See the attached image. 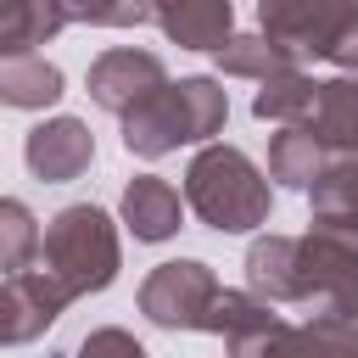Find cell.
<instances>
[{
  "instance_id": "cell-2",
  "label": "cell",
  "mask_w": 358,
  "mask_h": 358,
  "mask_svg": "<svg viewBox=\"0 0 358 358\" xmlns=\"http://www.w3.org/2000/svg\"><path fill=\"white\" fill-rule=\"evenodd\" d=\"M185 196H190V207H196L213 229H252V224H263V213H268V185H263L257 168H252L241 151H229V145H207V151L190 162Z\"/></svg>"
},
{
  "instance_id": "cell-5",
  "label": "cell",
  "mask_w": 358,
  "mask_h": 358,
  "mask_svg": "<svg viewBox=\"0 0 358 358\" xmlns=\"http://www.w3.org/2000/svg\"><path fill=\"white\" fill-rule=\"evenodd\" d=\"M145 313L157 324H207L213 302H218V285L201 263H162L151 280H145Z\"/></svg>"
},
{
  "instance_id": "cell-11",
  "label": "cell",
  "mask_w": 358,
  "mask_h": 358,
  "mask_svg": "<svg viewBox=\"0 0 358 358\" xmlns=\"http://www.w3.org/2000/svg\"><path fill=\"white\" fill-rule=\"evenodd\" d=\"M62 95V73L45 56H0V101L6 106H50Z\"/></svg>"
},
{
  "instance_id": "cell-1",
  "label": "cell",
  "mask_w": 358,
  "mask_h": 358,
  "mask_svg": "<svg viewBox=\"0 0 358 358\" xmlns=\"http://www.w3.org/2000/svg\"><path fill=\"white\" fill-rule=\"evenodd\" d=\"M224 90L213 78H179V84H162L145 106H134L123 117V140L129 151L140 157H162L173 151L179 140H207L218 123H224Z\"/></svg>"
},
{
  "instance_id": "cell-15",
  "label": "cell",
  "mask_w": 358,
  "mask_h": 358,
  "mask_svg": "<svg viewBox=\"0 0 358 358\" xmlns=\"http://www.w3.org/2000/svg\"><path fill=\"white\" fill-rule=\"evenodd\" d=\"M218 62L229 67V73H246V78H285V73H296V56L291 50H280L274 39H257V34H246V39H229L224 50H218Z\"/></svg>"
},
{
  "instance_id": "cell-19",
  "label": "cell",
  "mask_w": 358,
  "mask_h": 358,
  "mask_svg": "<svg viewBox=\"0 0 358 358\" xmlns=\"http://www.w3.org/2000/svg\"><path fill=\"white\" fill-rule=\"evenodd\" d=\"M84 358H145L123 330H101V336H90L84 341Z\"/></svg>"
},
{
  "instance_id": "cell-14",
  "label": "cell",
  "mask_w": 358,
  "mask_h": 358,
  "mask_svg": "<svg viewBox=\"0 0 358 358\" xmlns=\"http://www.w3.org/2000/svg\"><path fill=\"white\" fill-rule=\"evenodd\" d=\"M62 22H73L62 6H0V56H34V45H45Z\"/></svg>"
},
{
  "instance_id": "cell-12",
  "label": "cell",
  "mask_w": 358,
  "mask_h": 358,
  "mask_svg": "<svg viewBox=\"0 0 358 358\" xmlns=\"http://www.w3.org/2000/svg\"><path fill=\"white\" fill-rule=\"evenodd\" d=\"M313 213L324 235H352L358 229V162H341L313 179Z\"/></svg>"
},
{
  "instance_id": "cell-7",
  "label": "cell",
  "mask_w": 358,
  "mask_h": 358,
  "mask_svg": "<svg viewBox=\"0 0 358 358\" xmlns=\"http://www.w3.org/2000/svg\"><path fill=\"white\" fill-rule=\"evenodd\" d=\"M90 157H95V145H90V129L78 117H56V123H39L28 134V168L39 179H73L90 168Z\"/></svg>"
},
{
  "instance_id": "cell-3",
  "label": "cell",
  "mask_w": 358,
  "mask_h": 358,
  "mask_svg": "<svg viewBox=\"0 0 358 358\" xmlns=\"http://www.w3.org/2000/svg\"><path fill=\"white\" fill-rule=\"evenodd\" d=\"M45 274L78 296V291H101L117 274V241H112V218L101 207H67L56 213V224L45 229Z\"/></svg>"
},
{
  "instance_id": "cell-6",
  "label": "cell",
  "mask_w": 358,
  "mask_h": 358,
  "mask_svg": "<svg viewBox=\"0 0 358 358\" xmlns=\"http://www.w3.org/2000/svg\"><path fill=\"white\" fill-rule=\"evenodd\" d=\"M162 90V62L151 50H106L95 67H90V95L106 106V112H134L145 106L151 95Z\"/></svg>"
},
{
  "instance_id": "cell-9",
  "label": "cell",
  "mask_w": 358,
  "mask_h": 358,
  "mask_svg": "<svg viewBox=\"0 0 358 358\" xmlns=\"http://www.w3.org/2000/svg\"><path fill=\"white\" fill-rule=\"evenodd\" d=\"M157 22H162L168 39L190 45V50H224L235 17H229V0H196V6H168V11H157Z\"/></svg>"
},
{
  "instance_id": "cell-8",
  "label": "cell",
  "mask_w": 358,
  "mask_h": 358,
  "mask_svg": "<svg viewBox=\"0 0 358 358\" xmlns=\"http://www.w3.org/2000/svg\"><path fill=\"white\" fill-rule=\"evenodd\" d=\"M302 134H313L319 145H347L358 151V78H330L313 84V101L296 123Z\"/></svg>"
},
{
  "instance_id": "cell-17",
  "label": "cell",
  "mask_w": 358,
  "mask_h": 358,
  "mask_svg": "<svg viewBox=\"0 0 358 358\" xmlns=\"http://www.w3.org/2000/svg\"><path fill=\"white\" fill-rule=\"evenodd\" d=\"M319 157H324V145H319L313 134L285 129V134H274L268 168H274V179H285V185H313V179H319Z\"/></svg>"
},
{
  "instance_id": "cell-4",
  "label": "cell",
  "mask_w": 358,
  "mask_h": 358,
  "mask_svg": "<svg viewBox=\"0 0 358 358\" xmlns=\"http://www.w3.org/2000/svg\"><path fill=\"white\" fill-rule=\"evenodd\" d=\"M263 34L280 50L330 56L341 67H358V6H324V0H263Z\"/></svg>"
},
{
  "instance_id": "cell-13",
  "label": "cell",
  "mask_w": 358,
  "mask_h": 358,
  "mask_svg": "<svg viewBox=\"0 0 358 358\" xmlns=\"http://www.w3.org/2000/svg\"><path fill=\"white\" fill-rule=\"evenodd\" d=\"M246 268H252V291H257V296L285 302V296H296L302 241H257V246H252V257H246Z\"/></svg>"
},
{
  "instance_id": "cell-16",
  "label": "cell",
  "mask_w": 358,
  "mask_h": 358,
  "mask_svg": "<svg viewBox=\"0 0 358 358\" xmlns=\"http://www.w3.org/2000/svg\"><path fill=\"white\" fill-rule=\"evenodd\" d=\"M39 246H45V235H39L34 213L22 201H0V268L28 274V263H34Z\"/></svg>"
},
{
  "instance_id": "cell-10",
  "label": "cell",
  "mask_w": 358,
  "mask_h": 358,
  "mask_svg": "<svg viewBox=\"0 0 358 358\" xmlns=\"http://www.w3.org/2000/svg\"><path fill=\"white\" fill-rule=\"evenodd\" d=\"M123 218L134 224L140 241H162V235H173V224H179V196H173L162 179L140 173V179L123 190Z\"/></svg>"
},
{
  "instance_id": "cell-18",
  "label": "cell",
  "mask_w": 358,
  "mask_h": 358,
  "mask_svg": "<svg viewBox=\"0 0 358 358\" xmlns=\"http://www.w3.org/2000/svg\"><path fill=\"white\" fill-rule=\"evenodd\" d=\"M308 101H313V78H302V73H285V78H268V84L257 90L252 112H257V117H274V123H302Z\"/></svg>"
},
{
  "instance_id": "cell-20",
  "label": "cell",
  "mask_w": 358,
  "mask_h": 358,
  "mask_svg": "<svg viewBox=\"0 0 358 358\" xmlns=\"http://www.w3.org/2000/svg\"><path fill=\"white\" fill-rule=\"evenodd\" d=\"M0 341H6V330H0Z\"/></svg>"
}]
</instances>
